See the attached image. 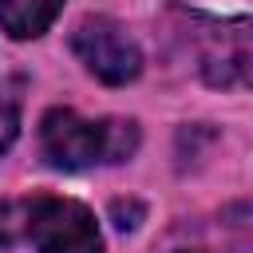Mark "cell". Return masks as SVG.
Returning <instances> with one entry per match:
<instances>
[{
  "label": "cell",
  "instance_id": "1",
  "mask_svg": "<svg viewBox=\"0 0 253 253\" xmlns=\"http://www.w3.org/2000/svg\"><path fill=\"white\" fill-rule=\"evenodd\" d=\"M134 119H83L71 107H51L40 119V154L55 170H91L126 162L138 150Z\"/></svg>",
  "mask_w": 253,
  "mask_h": 253
},
{
  "label": "cell",
  "instance_id": "2",
  "mask_svg": "<svg viewBox=\"0 0 253 253\" xmlns=\"http://www.w3.org/2000/svg\"><path fill=\"white\" fill-rule=\"evenodd\" d=\"M198 75L210 87L253 91V20L249 16H190Z\"/></svg>",
  "mask_w": 253,
  "mask_h": 253
},
{
  "label": "cell",
  "instance_id": "3",
  "mask_svg": "<svg viewBox=\"0 0 253 253\" xmlns=\"http://www.w3.org/2000/svg\"><path fill=\"white\" fill-rule=\"evenodd\" d=\"M71 51L107 87H123V83L138 79V71H142L138 40L111 16H83L71 32Z\"/></svg>",
  "mask_w": 253,
  "mask_h": 253
},
{
  "label": "cell",
  "instance_id": "4",
  "mask_svg": "<svg viewBox=\"0 0 253 253\" xmlns=\"http://www.w3.org/2000/svg\"><path fill=\"white\" fill-rule=\"evenodd\" d=\"M24 237L36 245V253H103L99 221L75 198H32Z\"/></svg>",
  "mask_w": 253,
  "mask_h": 253
},
{
  "label": "cell",
  "instance_id": "5",
  "mask_svg": "<svg viewBox=\"0 0 253 253\" xmlns=\"http://www.w3.org/2000/svg\"><path fill=\"white\" fill-rule=\"evenodd\" d=\"M67 0H0V32L12 40H36L43 36Z\"/></svg>",
  "mask_w": 253,
  "mask_h": 253
},
{
  "label": "cell",
  "instance_id": "6",
  "mask_svg": "<svg viewBox=\"0 0 253 253\" xmlns=\"http://www.w3.org/2000/svg\"><path fill=\"white\" fill-rule=\"evenodd\" d=\"M16 138H20V95L0 87V154L12 150Z\"/></svg>",
  "mask_w": 253,
  "mask_h": 253
},
{
  "label": "cell",
  "instance_id": "7",
  "mask_svg": "<svg viewBox=\"0 0 253 253\" xmlns=\"http://www.w3.org/2000/svg\"><path fill=\"white\" fill-rule=\"evenodd\" d=\"M28 225V202H0V245H12Z\"/></svg>",
  "mask_w": 253,
  "mask_h": 253
},
{
  "label": "cell",
  "instance_id": "8",
  "mask_svg": "<svg viewBox=\"0 0 253 253\" xmlns=\"http://www.w3.org/2000/svg\"><path fill=\"white\" fill-rule=\"evenodd\" d=\"M142 213H146V210H142V202H134V198H126V202L115 198V202H111V221H115L119 229H138Z\"/></svg>",
  "mask_w": 253,
  "mask_h": 253
},
{
  "label": "cell",
  "instance_id": "9",
  "mask_svg": "<svg viewBox=\"0 0 253 253\" xmlns=\"http://www.w3.org/2000/svg\"><path fill=\"white\" fill-rule=\"evenodd\" d=\"M182 253H190V249H182Z\"/></svg>",
  "mask_w": 253,
  "mask_h": 253
}]
</instances>
